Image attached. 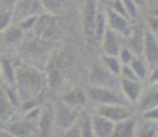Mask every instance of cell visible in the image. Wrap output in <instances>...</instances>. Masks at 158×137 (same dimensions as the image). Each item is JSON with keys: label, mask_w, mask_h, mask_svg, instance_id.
<instances>
[{"label": "cell", "mask_w": 158, "mask_h": 137, "mask_svg": "<svg viewBox=\"0 0 158 137\" xmlns=\"http://www.w3.org/2000/svg\"><path fill=\"white\" fill-rule=\"evenodd\" d=\"M15 82H18L22 93H26L29 96H35L41 91L43 77L36 69L29 67V66H22L19 70H17Z\"/></svg>", "instance_id": "cell-1"}, {"label": "cell", "mask_w": 158, "mask_h": 137, "mask_svg": "<svg viewBox=\"0 0 158 137\" xmlns=\"http://www.w3.org/2000/svg\"><path fill=\"white\" fill-rule=\"evenodd\" d=\"M96 15H98V4L96 0H85L83 7V15H81V21H83V32L85 36L87 41L91 45L95 42V22H96Z\"/></svg>", "instance_id": "cell-2"}, {"label": "cell", "mask_w": 158, "mask_h": 137, "mask_svg": "<svg viewBox=\"0 0 158 137\" xmlns=\"http://www.w3.org/2000/svg\"><path fill=\"white\" fill-rule=\"evenodd\" d=\"M88 97L96 104H123V99L111 88L105 85H95L89 88Z\"/></svg>", "instance_id": "cell-3"}, {"label": "cell", "mask_w": 158, "mask_h": 137, "mask_svg": "<svg viewBox=\"0 0 158 137\" xmlns=\"http://www.w3.org/2000/svg\"><path fill=\"white\" fill-rule=\"evenodd\" d=\"M76 110L77 108H73L65 103H59L54 110V126L62 130H66L69 126H72L80 117Z\"/></svg>", "instance_id": "cell-4"}, {"label": "cell", "mask_w": 158, "mask_h": 137, "mask_svg": "<svg viewBox=\"0 0 158 137\" xmlns=\"http://www.w3.org/2000/svg\"><path fill=\"white\" fill-rule=\"evenodd\" d=\"M13 18L15 22L30 15H41L45 13L41 0H17L13 6Z\"/></svg>", "instance_id": "cell-5"}, {"label": "cell", "mask_w": 158, "mask_h": 137, "mask_svg": "<svg viewBox=\"0 0 158 137\" xmlns=\"http://www.w3.org/2000/svg\"><path fill=\"white\" fill-rule=\"evenodd\" d=\"M106 19H107V26L121 36L127 37L129 34L131 29H132L129 25V18L120 13H115L110 7L106 10Z\"/></svg>", "instance_id": "cell-6"}, {"label": "cell", "mask_w": 158, "mask_h": 137, "mask_svg": "<svg viewBox=\"0 0 158 137\" xmlns=\"http://www.w3.org/2000/svg\"><path fill=\"white\" fill-rule=\"evenodd\" d=\"M96 112L106 117L114 123L131 117L129 110L123 104H98Z\"/></svg>", "instance_id": "cell-7"}, {"label": "cell", "mask_w": 158, "mask_h": 137, "mask_svg": "<svg viewBox=\"0 0 158 137\" xmlns=\"http://www.w3.org/2000/svg\"><path fill=\"white\" fill-rule=\"evenodd\" d=\"M143 56L146 62L151 66L158 65V38L147 27H144V41H143Z\"/></svg>", "instance_id": "cell-8"}, {"label": "cell", "mask_w": 158, "mask_h": 137, "mask_svg": "<svg viewBox=\"0 0 158 137\" xmlns=\"http://www.w3.org/2000/svg\"><path fill=\"white\" fill-rule=\"evenodd\" d=\"M101 45H102L103 54H106V55H118L121 47H123L120 42L118 33L114 32L113 29H110L109 26L106 29L105 34L101 38Z\"/></svg>", "instance_id": "cell-9"}, {"label": "cell", "mask_w": 158, "mask_h": 137, "mask_svg": "<svg viewBox=\"0 0 158 137\" xmlns=\"http://www.w3.org/2000/svg\"><path fill=\"white\" fill-rule=\"evenodd\" d=\"M91 123H92V130L95 137H111L113 135L114 122H111L110 119H107L98 112L91 117Z\"/></svg>", "instance_id": "cell-10"}, {"label": "cell", "mask_w": 158, "mask_h": 137, "mask_svg": "<svg viewBox=\"0 0 158 137\" xmlns=\"http://www.w3.org/2000/svg\"><path fill=\"white\" fill-rule=\"evenodd\" d=\"M138 104H139V107L142 108V111H146V110L158 106V82L150 84L148 88L142 89L140 97H139V100H138Z\"/></svg>", "instance_id": "cell-11"}, {"label": "cell", "mask_w": 158, "mask_h": 137, "mask_svg": "<svg viewBox=\"0 0 158 137\" xmlns=\"http://www.w3.org/2000/svg\"><path fill=\"white\" fill-rule=\"evenodd\" d=\"M143 41H144V27L138 26L131 29L129 34L127 36V45L135 55H142L143 52Z\"/></svg>", "instance_id": "cell-12"}, {"label": "cell", "mask_w": 158, "mask_h": 137, "mask_svg": "<svg viewBox=\"0 0 158 137\" xmlns=\"http://www.w3.org/2000/svg\"><path fill=\"white\" fill-rule=\"evenodd\" d=\"M121 91L124 96L129 100L131 103H138L139 97L142 93V85L139 80H129V78H120Z\"/></svg>", "instance_id": "cell-13"}, {"label": "cell", "mask_w": 158, "mask_h": 137, "mask_svg": "<svg viewBox=\"0 0 158 137\" xmlns=\"http://www.w3.org/2000/svg\"><path fill=\"white\" fill-rule=\"evenodd\" d=\"M37 125L40 133L43 136H50L54 127V108L51 106H45L40 110V115H39Z\"/></svg>", "instance_id": "cell-14"}, {"label": "cell", "mask_w": 158, "mask_h": 137, "mask_svg": "<svg viewBox=\"0 0 158 137\" xmlns=\"http://www.w3.org/2000/svg\"><path fill=\"white\" fill-rule=\"evenodd\" d=\"M62 103L70 106L73 108L84 107L87 104V95L80 87H74L69 92H66L62 97Z\"/></svg>", "instance_id": "cell-15"}, {"label": "cell", "mask_w": 158, "mask_h": 137, "mask_svg": "<svg viewBox=\"0 0 158 137\" xmlns=\"http://www.w3.org/2000/svg\"><path fill=\"white\" fill-rule=\"evenodd\" d=\"M136 132V121L132 117L114 123L111 137H133Z\"/></svg>", "instance_id": "cell-16"}, {"label": "cell", "mask_w": 158, "mask_h": 137, "mask_svg": "<svg viewBox=\"0 0 158 137\" xmlns=\"http://www.w3.org/2000/svg\"><path fill=\"white\" fill-rule=\"evenodd\" d=\"M35 29L41 37H50V36H52L54 29H55V21L51 17V14L47 13L44 15L43 13L41 15H39V19L36 22Z\"/></svg>", "instance_id": "cell-17"}, {"label": "cell", "mask_w": 158, "mask_h": 137, "mask_svg": "<svg viewBox=\"0 0 158 137\" xmlns=\"http://www.w3.org/2000/svg\"><path fill=\"white\" fill-rule=\"evenodd\" d=\"M114 74H111L106 66H99V65H94L92 70H91V81L96 85H105L107 87L111 82V78H113Z\"/></svg>", "instance_id": "cell-18"}, {"label": "cell", "mask_w": 158, "mask_h": 137, "mask_svg": "<svg viewBox=\"0 0 158 137\" xmlns=\"http://www.w3.org/2000/svg\"><path fill=\"white\" fill-rule=\"evenodd\" d=\"M7 133L15 137H28L33 135V127L29 121H21V122H14L8 125Z\"/></svg>", "instance_id": "cell-19"}, {"label": "cell", "mask_w": 158, "mask_h": 137, "mask_svg": "<svg viewBox=\"0 0 158 137\" xmlns=\"http://www.w3.org/2000/svg\"><path fill=\"white\" fill-rule=\"evenodd\" d=\"M0 75L6 80L7 84H14L15 78H17V70L14 69L13 63L7 58H2L0 59Z\"/></svg>", "instance_id": "cell-20"}, {"label": "cell", "mask_w": 158, "mask_h": 137, "mask_svg": "<svg viewBox=\"0 0 158 137\" xmlns=\"http://www.w3.org/2000/svg\"><path fill=\"white\" fill-rule=\"evenodd\" d=\"M23 37V30L18 25H10L6 30H3V38L6 44H18Z\"/></svg>", "instance_id": "cell-21"}, {"label": "cell", "mask_w": 158, "mask_h": 137, "mask_svg": "<svg viewBox=\"0 0 158 137\" xmlns=\"http://www.w3.org/2000/svg\"><path fill=\"white\" fill-rule=\"evenodd\" d=\"M62 80V70H60L56 60H54V63H51L50 67H48V84H50V87L56 88L60 85Z\"/></svg>", "instance_id": "cell-22"}, {"label": "cell", "mask_w": 158, "mask_h": 137, "mask_svg": "<svg viewBox=\"0 0 158 137\" xmlns=\"http://www.w3.org/2000/svg\"><path fill=\"white\" fill-rule=\"evenodd\" d=\"M15 106L11 103V100L8 99V96L6 95L4 91H0V119L6 121L10 118V115L13 114V110Z\"/></svg>", "instance_id": "cell-23"}, {"label": "cell", "mask_w": 158, "mask_h": 137, "mask_svg": "<svg viewBox=\"0 0 158 137\" xmlns=\"http://www.w3.org/2000/svg\"><path fill=\"white\" fill-rule=\"evenodd\" d=\"M102 60H103V65L106 66V69H107L111 74H114V75L120 74V70H121L123 63H121L118 55H106L105 54L102 56Z\"/></svg>", "instance_id": "cell-24"}, {"label": "cell", "mask_w": 158, "mask_h": 137, "mask_svg": "<svg viewBox=\"0 0 158 137\" xmlns=\"http://www.w3.org/2000/svg\"><path fill=\"white\" fill-rule=\"evenodd\" d=\"M129 66L132 67L133 73H135L136 77L139 78V81H144L146 78H147V75H148L147 66H146V63L139 56H136L135 59H133L132 62L129 63Z\"/></svg>", "instance_id": "cell-25"}, {"label": "cell", "mask_w": 158, "mask_h": 137, "mask_svg": "<svg viewBox=\"0 0 158 137\" xmlns=\"http://www.w3.org/2000/svg\"><path fill=\"white\" fill-rule=\"evenodd\" d=\"M106 29H107V19H106V14L99 13L96 15V22H95V41H101L102 36L105 34Z\"/></svg>", "instance_id": "cell-26"}, {"label": "cell", "mask_w": 158, "mask_h": 137, "mask_svg": "<svg viewBox=\"0 0 158 137\" xmlns=\"http://www.w3.org/2000/svg\"><path fill=\"white\" fill-rule=\"evenodd\" d=\"M66 0H41V4L45 13L54 15L55 13L62 10V7L65 6Z\"/></svg>", "instance_id": "cell-27"}, {"label": "cell", "mask_w": 158, "mask_h": 137, "mask_svg": "<svg viewBox=\"0 0 158 137\" xmlns=\"http://www.w3.org/2000/svg\"><path fill=\"white\" fill-rule=\"evenodd\" d=\"M78 125L81 129V136L83 137H95L94 136V130H92V123H91V117H78Z\"/></svg>", "instance_id": "cell-28"}, {"label": "cell", "mask_w": 158, "mask_h": 137, "mask_svg": "<svg viewBox=\"0 0 158 137\" xmlns=\"http://www.w3.org/2000/svg\"><path fill=\"white\" fill-rule=\"evenodd\" d=\"M135 136H139V137H154V136H157V129L153 126V122L147 121V122L143 123L140 127H138V125H136Z\"/></svg>", "instance_id": "cell-29"}, {"label": "cell", "mask_w": 158, "mask_h": 137, "mask_svg": "<svg viewBox=\"0 0 158 137\" xmlns=\"http://www.w3.org/2000/svg\"><path fill=\"white\" fill-rule=\"evenodd\" d=\"M37 19H39V15H30V17H25V18H22V19H19L17 23H18V26L25 32V30H32L33 27L36 26Z\"/></svg>", "instance_id": "cell-30"}, {"label": "cell", "mask_w": 158, "mask_h": 137, "mask_svg": "<svg viewBox=\"0 0 158 137\" xmlns=\"http://www.w3.org/2000/svg\"><path fill=\"white\" fill-rule=\"evenodd\" d=\"M136 56H138V55L133 54L128 47H121L120 52H118V58H120V60H121L123 65H129Z\"/></svg>", "instance_id": "cell-31"}, {"label": "cell", "mask_w": 158, "mask_h": 137, "mask_svg": "<svg viewBox=\"0 0 158 137\" xmlns=\"http://www.w3.org/2000/svg\"><path fill=\"white\" fill-rule=\"evenodd\" d=\"M13 21H14L13 11H10V10L3 11V13L0 14V32H3V30L7 29V27L11 25Z\"/></svg>", "instance_id": "cell-32"}, {"label": "cell", "mask_w": 158, "mask_h": 137, "mask_svg": "<svg viewBox=\"0 0 158 137\" xmlns=\"http://www.w3.org/2000/svg\"><path fill=\"white\" fill-rule=\"evenodd\" d=\"M124 7H125V11L128 14L129 18H135L138 15V4H136L133 0H123Z\"/></svg>", "instance_id": "cell-33"}, {"label": "cell", "mask_w": 158, "mask_h": 137, "mask_svg": "<svg viewBox=\"0 0 158 137\" xmlns=\"http://www.w3.org/2000/svg\"><path fill=\"white\" fill-rule=\"evenodd\" d=\"M120 75L121 78H129V80H139L138 77H136V74L133 73L132 67H131L129 65H123L121 66V70H120Z\"/></svg>", "instance_id": "cell-34"}, {"label": "cell", "mask_w": 158, "mask_h": 137, "mask_svg": "<svg viewBox=\"0 0 158 137\" xmlns=\"http://www.w3.org/2000/svg\"><path fill=\"white\" fill-rule=\"evenodd\" d=\"M143 118L150 122H158V106L143 111Z\"/></svg>", "instance_id": "cell-35"}, {"label": "cell", "mask_w": 158, "mask_h": 137, "mask_svg": "<svg viewBox=\"0 0 158 137\" xmlns=\"http://www.w3.org/2000/svg\"><path fill=\"white\" fill-rule=\"evenodd\" d=\"M65 136L66 137H80L81 136V129H80V125H78V121H76L72 126H69L65 130Z\"/></svg>", "instance_id": "cell-36"}, {"label": "cell", "mask_w": 158, "mask_h": 137, "mask_svg": "<svg viewBox=\"0 0 158 137\" xmlns=\"http://www.w3.org/2000/svg\"><path fill=\"white\" fill-rule=\"evenodd\" d=\"M110 8L111 10H114L115 13H120V14L125 15V17H128V14H127V11H125V7H124L123 0H111L110 2Z\"/></svg>", "instance_id": "cell-37"}, {"label": "cell", "mask_w": 158, "mask_h": 137, "mask_svg": "<svg viewBox=\"0 0 158 137\" xmlns=\"http://www.w3.org/2000/svg\"><path fill=\"white\" fill-rule=\"evenodd\" d=\"M146 27H147L156 37H158V17H153V15H151L147 19V26Z\"/></svg>", "instance_id": "cell-38"}, {"label": "cell", "mask_w": 158, "mask_h": 137, "mask_svg": "<svg viewBox=\"0 0 158 137\" xmlns=\"http://www.w3.org/2000/svg\"><path fill=\"white\" fill-rule=\"evenodd\" d=\"M147 77H148V82H150V84H156V82H158V65H156V67L151 70V73L147 75Z\"/></svg>", "instance_id": "cell-39"}, {"label": "cell", "mask_w": 158, "mask_h": 137, "mask_svg": "<svg viewBox=\"0 0 158 137\" xmlns=\"http://www.w3.org/2000/svg\"><path fill=\"white\" fill-rule=\"evenodd\" d=\"M133 2L138 4V7H143V6L146 4V0H133Z\"/></svg>", "instance_id": "cell-40"}, {"label": "cell", "mask_w": 158, "mask_h": 137, "mask_svg": "<svg viewBox=\"0 0 158 137\" xmlns=\"http://www.w3.org/2000/svg\"><path fill=\"white\" fill-rule=\"evenodd\" d=\"M151 15H153V17H158V6H156V7L153 8V13H151Z\"/></svg>", "instance_id": "cell-41"}, {"label": "cell", "mask_w": 158, "mask_h": 137, "mask_svg": "<svg viewBox=\"0 0 158 137\" xmlns=\"http://www.w3.org/2000/svg\"><path fill=\"white\" fill-rule=\"evenodd\" d=\"M15 2H17V0H6V3H7V4H11V6H14Z\"/></svg>", "instance_id": "cell-42"}, {"label": "cell", "mask_w": 158, "mask_h": 137, "mask_svg": "<svg viewBox=\"0 0 158 137\" xmlns=\"http://www.w3.org/2000/svg\"><path fill=\"white\" fill-rule=\"evenodd\" d=\"M157 38H158V37H157Z\"/></svg>", "instance_id": "cell-43"}]
</instances>
